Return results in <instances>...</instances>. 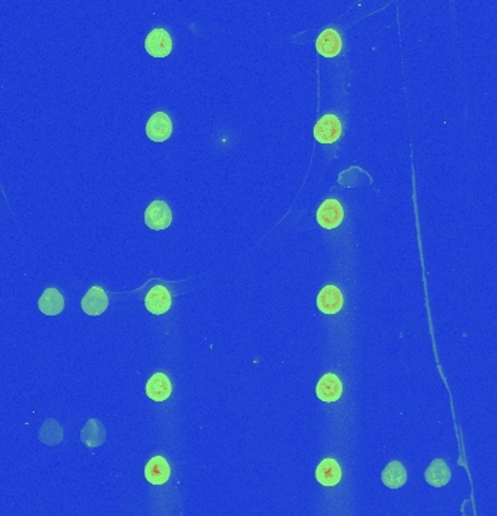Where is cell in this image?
I'll return each mask as SVG.
<instances>
[{"label": "cell", "mask_w": 497, "mask_h": 516, "mask_svg": "<svg viewBox=\"0 0 497 516\" xmlns=\"http://www.w3.org/2000/svg\"><path fill=\"white\" fill-rule=\"evenodd\" d=\"M145 224L153 231L167 230L172 224V212L165 201H152L145 209Z\"/></svg>", "instance_id": "6da1fadb"}, {"label": "cell", "mask_w": 497, "mask_h": 516, "mask_svg": "<svg viewBox=\"0 0 497 516\" xmlns=\"http://www.w3.org/2000/svg\"><path fill=\"white\" fill-rule=\"evenodd\" d=\"M341 133L343 126L340 119L336 115H325L314 128V138L320 144H334L340 138Z\"/></svg>", "instance_id": "3957f363"}, {"label": "cell", "mask_w": 497, "mask_h": 516, "mask_svg": "<svg viewBox=\"0 0 497 516\" xmlns=\"http://www.w3.org/2000/svg\"><path fill=\"white\" fill-rule=\"evenodd\" d=\"M172 135V121L165 112H155L146 122V137L153 142H165Z\"/></svg>", "instance_id": "277c9868"}, {"label": "cell", "mask_w": 497, "mask_h": 516, "mask_svg": "<svg viewBox=\"0 0 497 516\" xmlns=\"http://www.w3.org/2000/svg\"><path fill=\"white\" fill-rule=\"evenodd\" d=\"M344 306V297L336 285H325L317 297V307L324 314H337Z\"/></svg>", "instance_id": "8992f818"}, {"label": "cell", "mask_w": 497, "mask_h": 516, "mask_svg": "<svg viewBox=\"0 0 497 516\" xmlns=\"http://www.w3.org/2000/svg\"><path fill=\"white\" fill-rule=\"evenodd\" d=\"M344 220V208L337 199H325L317 209V223L325 230L337 228Z\"/></svg>", "instance_id": "7a4b0ae2"}, {"label": "cell", "mask_w": 497, "mask_h": 516, "mask_svg": "<svg viewBox=\"0 0 497 516\" xmlns=\"http://www.w3.org/2000/svg\"><path fill=\"white\" fill-rule=\"evenodd\" d=\"M146 396L153 402L167 400L172 393V384L167 374L155 373L148 381L145 387Z\"/></svg>", "instance_id": "8fae6325"}, {"label": "cell", "mask_w": 497, "mask_h": 516, "mask_svg": "<svg viewBox=\"0 0 497 516\" xmlns=\"http://www.w3.org/2000/svg\"><path fill=\"white\" fill-rule=\"evenodd\" d=\"M424 477H426L427 484L432 485L433 488H443L450 482L451 472L444 460L436 459L427 467Z\"/></svg>", "instance_id": "9a60e30c"}, {"label": "cell", "mask_w": 497, "mask_h": 516, "mask_svg": "<svg viewBox=\"0 0 497 516\" xmlns=\"http://www.w3.org/2000/svg\"><path fill=\"white\" fill-rule=\"evenodd\" d=\"M315 49L324 58H334L343 49L341 36L334 29H325L315 40Z\"/></svg>", "instance_id": "30bf717a"}, {"label": "cell", "mask_w": 497, "mask_h": 516, "mask_svg": "<svg viewBox=\"0 0 497 516\" xmlns=\"http://www.w3.org/2000/svg\"><path fill=\"white\" fill-rule=\"evenodd\" d=\"M37 306L45 316H58L65 309V298L56 288H46L40 295Z\"/></svg>", "instance_id": "5bb4252c"}, {"label": "cell", "mask_w": 497, "mask_h": 516, "mask_svg": "<svg viewBox=\"0 0 497 516\" xmlns=\"http://www.w3.org/2000/svg\"><path fill=\"white\" fill-rule=\"evenodd\" d=\"M145 49L153 58H165L172 52V39L165 29H153L145 39Z\"/></svg>", "instance_id": "5b68a950"}, {"label": "cell", "mask_w": 497, "mask_h": 516, "mask_svg": "<svg viewBox=\"0 0 497 516\" xmlns=\"http://www.w3.org/2000/svg\"><path fill=\"white\" fill-rule=\"evenodd\" d=\"M172 306V297L170 291L163 285H155L149 290L145 297V307L149 313L155 316H162L170 312Z\"/></svg>", "instance_id": "52a82bcc"}, {"label": "cell", "mask_w": 497, "mask_h": 516, "mask_svg": "<svg viewBox=\"0 0 497 516\" xmlns=\"http://www.w3.org/2000/svg\"><path fill=\"white\" fill-rule=\"evenodd\" d=\"M315 395L320 400L327 402V403L337 402L343 395L341 380L334 373L324 374L317 383Z\"/></svg>", "instance_id": "ba28073f"}, {"label": "cell", "mask_w": 497, "mask_h": 516, "mask_svg": "<svg viewBox=\"0 0 497 516\" xmlns=\"http://www.w3.org/2000/svg\"><path fill=\"white\" fill-rule=\"evenodd\" d=\"M383 484L390 489H398L407 482V472L400 462H391L382 473Z\"/></svg>", "instance_id": "e0dca14e"}, {"label": "cell", "mask_w": 497, "mask_h": 516, "mask_svg": "<svg viewBox=\"0 0 497 516\" xmlns=\"http://www.w3.org/2000/svg\"><path fill=\"white\" fill-rule=\"evenodd\" d=\"M80 306H82L84 313H87L88 316L96 317L106 312V309L109 306V300H108V295L103 288L94 285L84 295V298H82Z\"/></svg>", "instance_id": "9c48e42d"}, {"label": "cell", "mask_w": 497, "mask_h": 516, "mask_svg": "<svg viewBox=\"0 0 497 516\" xmlns=\"http://www.w3.org/2000/svg\"><path fill=\"white\" fill-rule=\"evenodd\" d=\"M80 441L89 448H98L103 445L106 441V432L103 424L99 423L96 419H89L85 427L82 429Z\"/></svg>", "instance_id": "2e32d148"}, {"label": "cell", "mask_w": 497, "mask_h": 516, "mask_svg": "<svg viewBox=\"0 0 497 516\" xmlns=\"http://www.w3.org/2000/svg\"><path fill=\"white\" fill-rule=\"evenodd\" d=\"M171 467L167 459L153 456L145 466V478L152 485H163L170 481Z\"/></svg>", "instance_id": "7c38bea8"}, {"label": "cell", "mask_w": 497, "mask_h": 516, "mask_svg": "<svg viewBox=\"0 0 497 516\" xmlns=\"http://www.w3.org/2000/svg\"><path fill=\"white\" fill-rule=\"evenodd\" d=\"M341 477H343L341 467L337 463V460H334V459H324L315 470L317 481L322 486H327V488L339 485L341 481Z\"/></svg>", "instance_id": "4fadbf2b"}]
</instances>
